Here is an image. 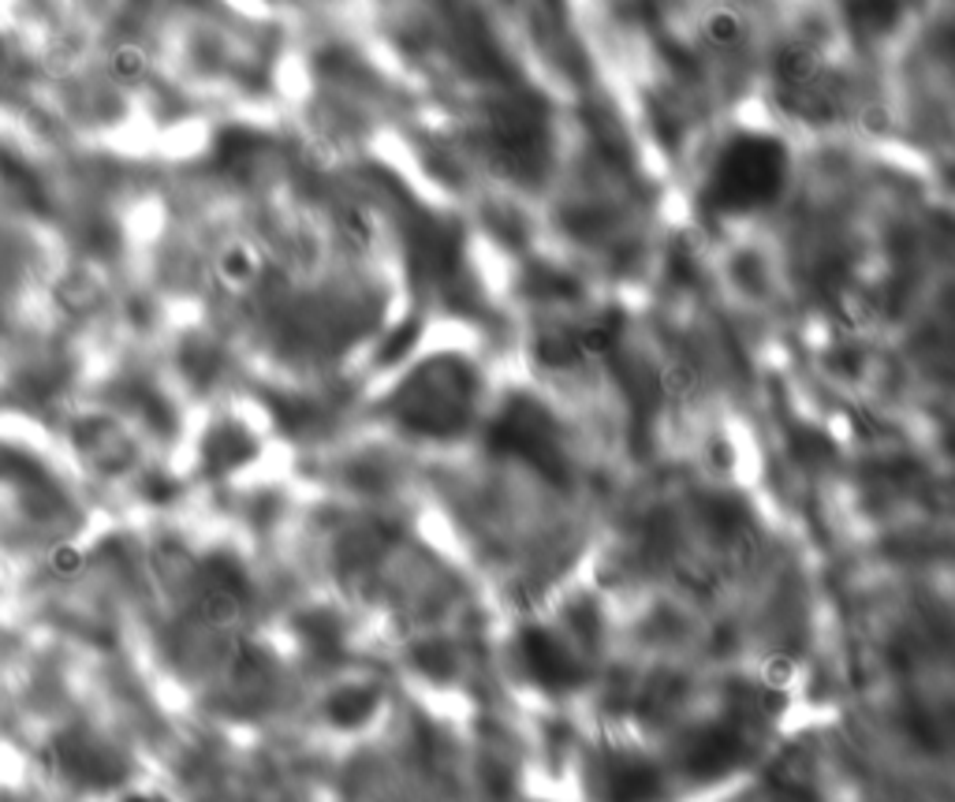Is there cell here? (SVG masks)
I'll use <instances>...</instances> for the list:
<instances>
[{"label":"cell","mask_w":955,"mask_h":802,"mask_svg":"<svg viewBox=\"0 0 955 802\" xmlns=\"http://www.w3.org/2000/svg\"><path fill=\"white\" fill-rule=\"evenodd\" d=\"M702 34H705V41H710V46H716V49H735V46L743 41V34H746L743 16L732 12V8H713V12L705 16Z\"/></svg>","instance_id":"5"},{"label":"cell","mask_w":955,"mask_h":802,"mask_svg":"<svg viewBox=\"0 0 955 802\" xmlns=\"http://www.w3.org/2000/svg\"><path fill=\"white\" fill-rule=\"evenodd\" d=\"M787 150L770 134H740L716 158L705 183V202L716 213H751L770 205L784 187Z\"/></svg>","instance_id":"1"},{"label":"cell","mask_w":955,"mask_h":802,"mask_svg":"<svg viewBox=\"0 0 955 802\" xmlns=\"http://www.w3.org/2000/svg\"><path fill=\"white\" fill-rule=\"evenodd\" d=\"M123 802H169L164 795H153V791H134V795H128Z\"/></svg>","instance_id":"7"},{"label":"cell","mask_w":955,"mask_h":802,"mask_svg":"<svg viewBox=\"0 0 955 802\" xmlns=\"http://www.w3.org/2000/svg\"><path fill=\"white\" fill-rule=\"evenodd\" d=\"M370 713H373V694L370 691H340L329 702V721H336L344 728L362 724Z\"/></svg>","instance_id":"6"},{"label":"cell","mask_w":955,"mask_h":802,"mask_svg":"<svg viewBox=\"0 0 955 802\" xmlns=\"http://www.w3.org/2000/svg\"><path fill=\"white\" fill-rule=\"evenodd\" d=\"M899 16V0H855L851 4V23L863 34H885Z\"/></svg>","instance_id":"4"},{"label":"cell","mask_w":955,"mask_h":802,"mask_svg":"<svg viewBox=\"0 0 955 802\" xmlns=\"http://www.w3.org/2000/svg\"><path fill=\"white\" fill-rule=\"evenodd\" d=\"M609 802H657L661 799V773L650 762H620L612 765L605 780Z\"/></svg>","instance_id":"2"},{"label":"cell","mask_w":955,"mask_h":802,"mask_svg":"<svg viewBox=\"0 0 955 802\" xmlns=\"http://www.w3.org/2000/svg\"><path fill=\"white\" fill-rule=\"evenodd\" d=\"M773 71H776V79L784 82V90H798L822 79L825 64L814 46H806V41H787L773 60Z\"/></svg>","instance_id":"3"}]
</instances>
